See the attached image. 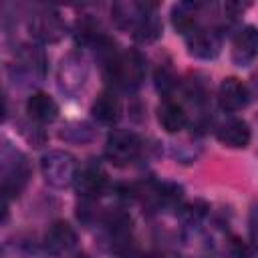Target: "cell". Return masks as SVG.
<instances>
[{"instance_id":"cell-1","label":"cell","mask_w":258,"mask_h":258,"mask_svg":"<svg viewBox=\"0 0 258 258\" xmlns=\"http://www.w3.org/2000/svg\"><path fill=\"white\" fill-rule=\"evenodd\" d=\"M105 79L123 91H135L145 79V56L137 48L121 50L115 60L103 71Z\"/></svg>"},{"instance_id":"cell-2","label":"cell","mask_w":258,"mask_h":258,"mask_svg":"<svg viewBox=\"0 0 258 258\" xmlns=\"http://www.w3.org/2000/svg\"><path fill=\"white\" fill-rule=\"evenodd\" d=\"M0 159H2V194H4V200L8 202L10 198L20 196V191L28 183L30 165L24 153H20L10 143L2 145Z\"/></svg>"},{"instance_id":"cell-3","label":"cell","mask_w":258,"mask_h":258,"mask_svg":"<svg viewBox=\"0 0 258 258\" xmlns=\"http://www.w3.org/2000/svg\"><path fill=\"white\" fill-rule=\"evenodd\" d=\"M87 79H89V64L79 50H73L67 56H62L56 71V85L62 95L77 97L83 91Z\"/></svg>"},{"instance_id":"cell-4","label":"cell","mask_w":258,"mask_h":258,"mask_svg":"<svg viewBox=\"0 0 258 258\" xmlns=\"http://www.w3.org/2000/svg\"><path fill=\"white\" fill-rule=\"evenodd\" d=\"M143 149V141L135 131L129 129H113L107 135V143H105V157L113 163V165H129L133 163Z\"/></svg>"},{"instance_id":"cell-5","label":"cell","mask_w":258,"mask_h":258,"mask_svg":"<svg viewBox=\"0 0 258 258\" xmlns=\"http://www.w3.org/2000/svg\"><path fill=\"white\" fill-rule=\"evenodd\" d=\"M42 177L52 187H67L75 183V177L79 173L77 159L67 151H48L42 155L40 161Z\"/></svg>"},{"instance_id":"cell-6","label":"cell","mask_w":258,"mask_h":258,"mask_svg":"<svg viewBox=\"0 0 258 258\" xmlns=\"http://www.w3.org/2000/svg\"><path fill=\"white\" fill-rule=\"evenodd\" d=\"M214 242L200 226H185L177 246V258H214Z\"/></svg>"},{"instance_id":"cell-7","label":"cell","mask_w":258,"mask_h":258,"mask_svg":"<svg viewBox=\"0 0 258 258\" xmlns=\"http://www.w3.org/2000/svg\"><path fill=\"white\" fill-rule=\"evenodd\" d=\"M30 34L40 42H58L64 36V22L54 10H42L36 12L30 18Z\"/></svg>"},{"instance_id":"cell-8","label":"cell","mask_w":258,"mask_h":258,"mask_svg":"<svg viewBox=\"0 0 258 258\" xmlns=\"http://www.w3.org/2000/svg\"><path fill=\"white\" fill-rule=\"evenodd\" d=\"M107 187H109L107 173L99 165H95V163L83 167L77 173V177H75V189L87 202H93L99 196H103L107 191Z\"/></svg>"},{"instance_id":"cell-9","label":"cell","mask_w":258,"mask_h":258,"mask_svg":"<svg viewBox=\"0 0 258 258\" xmlns=\"http://www.w3.org/2000/svg\"><path fill=\"white\" fill-rule=\"evenodd\" d=\"M77 240L79 238H77L75 228L64 220H56L44 232V250L52 256H60V254L71 252L77 246Z\"/></svg>"},{"instance_id":"cell-10","label":"cell","mask_w":258,"mask_h":258,"mask_svg":"<svg viewBox=\"0 0 258 258\" xmlns=\"http://www.w3.org/2000/svg\"><path fill=\"white\" fill-rule=\"evenodd\" d=\"M258 58V28L242 26L232 40V60L238 67H250Z\"/></svg>"},{"instance_id":"cell-11","label":"cell","mask_w":258,"mask_h":258,"mask_svg":"<svg viewBox=\"0 0 258 258\" xmlns=\"http://www.w3.org/2000/svg\"><path fill=\"white\" fill-rule=\"evenodd\" d=\"M218 103H220L222 111L236 113V111H242L250 103V93L240 79L226 77L218 89Z\"/></svg>"},{"instance_id":"cell-12","label":"cell","mask_w":258,"mask_h":258,"mask_svg":"<svg viewBox=\"0 0 258 258\" xmlns=\"http://www.w3.org/2000/svg\"><path fill=\"white\" fill-rule=\"evenodd\" d=\"M185 44H187V50H189L191 56L204 58V60H210V58L218 56V52H220V36H218V32L202 28V26H198L196 30H191L185 36Z\"/></svg>"},{"instance_id":"cell-13","label":"cell","mask_w":258,"mask_h":258,"mask_svg":"<svg viewBox=\"0 0 258 258\" xmlns=\"http://www.w3.org/2000/svg\"><path fill=\"white\" fill-rule=\"evenodd\" d=\"M216 137L222 145L226 147H232V149H244L248 143H250V127L244 119H238V117H230L226 119L224 123L218 125L216 129Z\"/></svg>"},{"instance_id":"cell-14","label":"cell","mask_w":258,"mask_h":258,"mask_svg":"<svg viewBox=\"0 0 258 258\" xmlns=\"http://www.w3.org/2000/svg\"><path fill=\"white\" fill-rule=\"evenodd\" d=\"M18 71L26 79H42L46 71V56L34 44H22L16 52Z\"/></svg>"},{"instance_id":"cell-15","label":"cell","mask_w":258,"mask_h":258,"mask_svg":"<svg viewBox=\"0 0 258 258\" xmlns=\"http://www.w3.org/2000/svg\"><path fill=\"white\" fill-rule=\"evenodd\" d=\"M161 30H163V24L157 16V6L155 4H147L145 2V8H143V14L137 22V26L133 28V38L137 42H155L159 36H161Z\"/></svg>"},{"instance_id":"cell-16","label":"cell","mask_w":258,"mask_h":258,"mask_svg":"<svg viewBox=\"0 0 258 258\" xmlns=\"http://www.w3.org/2000/svg\"><path fill=\"white\" fill-rule=\"evenodd\" d=\"M26 113L36 123H52L58 117V105L50 95L36 91L26 99Z\"/></svg>"},{"instance_id":"cell-17","label":"cell","mask_w":258,"mask_h":258,"mask_svg":"<svg viewBox=\"0 0 258 258\" xmlns=\"http://www.w3.org/2000/svg\"><path fill=\"white\" fill-rule=\"evenodd\" d=\"M93 117L103 125H113L121 119V101L113 91H103L91 105Z\"/></svg>"},{"instance_id":"cell-18","label":"cell","mask_w":258,"mask_h":258,"mask_svg":"<svg viewBox=\"0 0 258 258\" xmlns=\"http://www.w3.org/2000/svg\"><path fill=\"white\" fill-rule=\"evenodd\" d=\"M157 121L167 133H177L187 125V113L179 103L165 99L157 107Z\"/></svg>"},{"instance_id":"cell-19","label":"cell","mask_w":258,"mask_h":258,"mask_svg":"<svg viewBox=\"0 0 258 258\" xmlns=\"http://www.w3.org/2000/svg\"><path fill=\"white\" fill-rule=\"evenodd\" d=\"M145 2H115L111 6V16L117 28L121 30H131L137 26L141 14H143Z\"/></svg>"},{"instance_id":"cell-20","label":"cell","mask_w":258,"mask_h":258,"mask_svg":"<svg viewBox=\"0 0 258 258\" xmlns=\"http://www.w3.org/2000/svg\"><path fill=\"white\" fill-rule=\"evenodd\" d=\"M198 4H191V2H181V4H175L171 8V22H173V28L187 36L191 30L198 28V18H196V12H198Z\"/></svg>"},{"instance_id":"cell-21","label":"cell","mask_w":258,"mask_h":258,"mask_svg":"<svg viewBox=\"0 0 258 258\" xmlns=\"http://www.w3.org/2000/svg\"><path fill=\"white\" fill-rule=\"evenodd\" d=\"M75 36H77V42L81 44H89V46H95L103 36H107L99 24V20L91 18V16H83L77 20V26H75Z\"/></svg>"},{"instance_id":"cell-22","label":"cell","mask_w":258,"mask_h":258,"mask_svg":"<svg viewBox=\"0 0 258 258\" xmlns=\"http://www.w3.org/2000/svg\"><path fill=\"white\" fill-rule=\"evenodd\" d=\"M210 206L204 200H194V202H183L177 208V216L185 226H200V222L208 216Z\"/></svg>"},{"instance_id":"cell-23","label":"cell","mask_w":258,"mask_h":258,"mask_svg":"<svg viewBox=\"0 0 258 258\" xmlns=\"http://www.w3.org/2000/svg\"><path fill=\"white\" fill-rule=\"evenodd\" d=\"M93 135H95L93 127L89 123H85V121H71L58 133V137L69 141V143H85V141H91Z\"/></svg>"},{"instance_id":"cell-24","label":"cell","mask_w":258,"mask_h":258,"mask_svg":"<svg viewBox=\"0 0 258 258\" xmlns=\"http://www.w3.org/2000/svg\"><path fill=\"white\" fill-rule=\"evenodd\" d=\"M2 258H42L40 250L28 242L10 240L2 246Z\"/></svg>"},{"instance_id":"cell-25","label":"cell","mask_w":258,"mask_h":258,"mask_svg":"<svg viewBox=\"0 0 258 258\" xmlns=\"http://www.w3.org/2000/svg\"><path fill=\"white\" fill-rule=\"evenodd\" d=\"M155 87H157L159 93L165 95V99H169V93L177 87V77L173 75V71L169 67L163 64L155 71Z\"/></svg>"},{"instance_id":"cell-26","label":"cell","mask_w":258,"mask_h":258,"mask_svg":"<svg viewBox=\"0 0 258 258\" xmlns=\"http://www.w3.org/2000/svg\"><path fill=\"white\" fill-rule=\"evenodd\" d=\"M228 254H230V258H252V250L240 238H230V242H228Z\"/></svg>"},{"instance_id":"cell-27","label":"cell","mask_w":258,"mask_h":258,"mask_svg":"<svg viewBox=\"0 0 258 258\" xmlns=\"http://www.w3.org/2000/svg\"><path fill=\"white\" fill-rule=\"evenodd\" d=\"M143 258H165V256H163L161 252H147Z\"/></svg>"},{"instance_id":"cell-28","label":"cell","mask_w":258,"mask_h":258,"mask_svg":"<svg viewBox=\"0 0 258 258\" xmlns=\"http://www.w3.org/2000/svg\"><path fill=\"white\" fill-rule=\"evenodd\" d=\"M71 258H87L85 254H75V256H71Z\"/></svg>"}]
</instances>
